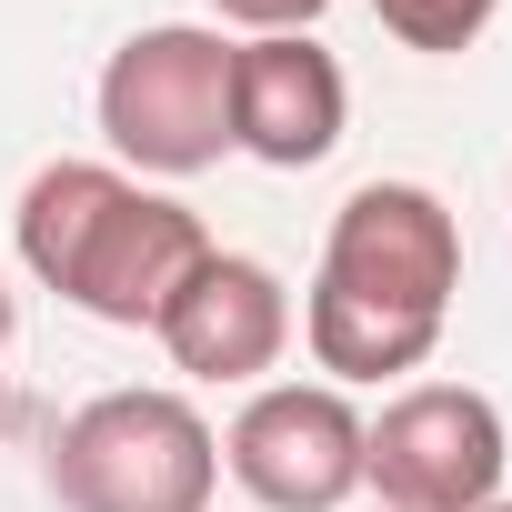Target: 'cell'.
Returning <instances> with one entry per match:
<instances>
[{
	"mask_svg": "<svg viewBox=\"0 0 512 512\" xmlns=\"http://www.w3.org/2000/svg\"><path fill=\"white\" fill-rule=\"evenodd\" d=\"M462 292V221L422 181H362L332 231H322V272L302 302V342L322 382H402L442 352Z\"/></svg>",
	"mask_w": 512,
	"mask_h": 512,
	"instance_id": "cell-1",
	"label": "cell"
},
{
	"mask_svg": "<svg viewBox=\"0 0 512 512\" xmlns=\"http://www.w3.org/2000/svg\"><path fill=\"white\" fill-rule=\"evenodd\" d=\"M11 231H21L31 282L61 292L71 312L111 322V332H161V312L221 251L201 231V211H181L171 191H141L111 161H51V171H31Z\"/></svg>",
	"mask_w": 512,
	"mask_h": 512,
	"instance_id": "cell-2",
	"label": "cell"
},
{
	"mask_svg": "<svg viewBox=\"0 0 512 512\" xmlns=\"http://www.w3.org/2000/svg\"><path fill=\"white\" fill-rule=\"evenodd\" d=\"M61 512H211L221 432L191 392H101L51 442Z\"/></svg>",
	"mask_w": 512,
	"mask_h": 512,
	"instance_id": "cell-3",
	"label": "cell"
},
{
	"mask_svg": "<svg viewBox=\"0 0 512 512\" xmlns=\"http://www.w3.org/2000/svg\"><path fill=\"white\" fill-rule=\"evenodd\" d=\"M101 141L141 181H191L231 151V41L211 21H151L101 61Z\"/></svg>",
	"mask_w": 512,
	"mask_h": 512,
	"instance_id": "cell-4",
	"label": "cell"
},
{
	"mask_svg": "<svg viewBox=\"0 0 512 512\" xmlns=\"http://www.w3.org/2000/svg\"><path fill=\"white\" fill-rule=\"evenodd\" d=\"M502 462L512 432L472 382H402L382 422H362V482L382 512H482L502 502Z\"/></svg>",
	"mask_w": 512,
	"mask_h": 512,
	"instance_id": "cell-5",
	"label": "cell"
},
{
	"mask_svg": "<svg viewBox=\"0 0 512 512\" xmlns=\"http://www.w3.org/2000/svg\"><path fill=\"white\" fill-rule=\"evenodd\" d=\"M221 472L262 502V512H342L362 492V412L342 382H262L231 432Z\"/></svg>",
	"mask_w": 512,
	"mask_h": 512,
	"instance_id": "cell-6",
	"label": "cell"
},
{
	"mask_svg": "<svg viewBox=\"0 0 512 512\" xmlns=\"http://www.w3.org/2000/svg\"><path fill=\"white\" fill-rule=\"evenodd\" d=\"M342 121H352V81L312 31L231 41V151H251L262 171H312L342 151Z\"/></svg>",
	"mask_w": 512,
	"mask_h": 512,
	"instance_id": "cell-7",
	"label": "cell"
},
{
	"mask_svg": "<svg viewBox=\"0 0 512 512\" xmlns=\"http://www.w3.org/2000/svg\"><path fill=\"white\" fill-rule=\"evenodd\" d=\"M161 352L191 382H251V392H262V372L292 352V292H282V272L251 262V251H211V262L191 272V292L161 312Z\"/></svg>",
	"mask_w": 512,
	"mask_h": 512,
	"instance_id": "cell-8",
	"label": "cell"
},
{
	"mask_svg": "<svg viewBox=\"0 0 512 512\" xmlns=\"http://www.w3.org/2000/svg\"><path fill=\"white\" fill-rule=\"evenodd\" d=\"M492 11H502V0H372V21H382L402 51H432V61L472 51V41L492 31Z\"/></svg>",
	"mask_w": 512,
	"mask_h": 512,
	"instance_id": "cell-9",
	"label": "cell"
},
{
	"mask_svg": "<svg viewBox=\"0 0 512 512\" xmlns=\"http://www.w3.org/2000/svg\"><path fill=\"white\" fill-rule=\"evenodd\" d=\"M211 11H221L231 31H251V41H272V31H312L332 0H211Z\"/></svg>",
	"mask_w": 512,
	"mask_h": 512,
	"instance_id": "cell-10",
	"label": "cell"
},
{
	"mask_svg": "<svg viewBox=\"0 0 512 512\" xmlns=\"http://www.w3.org/2000/svg\"><path fill=\"white\" fill-rule=\"evenodd\" d=\"M0 352H11V282H0Z\"/></svg>",
	"mask_w": 512,
	"mask_h": 512,
	"instance_id": "cell-11",
	"label": "cell"
},
{
	"mask_svg": "<svg viewBox=\"0 0 512 512\" xmlns=\"http://www.w3.org/2000/svg\"><path fill=\"white\" fill-rule=\"evenodd\" d=\"M0 422H11V372H0Z\"/></svg>",
	"mask_w": 512,
	"mask_h": 512,
	"instance_id": "cell-12",
	"label": "cell"
},
{
	"mask_svg": "<svg viewBox=\"0 0 512 512\" xmlns=\"http://www.w3.org/2000/svg\"><path fill=\"white\" fill-rule=\"evenodd\" d=\"M482 512H512V502H482Z\"/></svg>",
	"mask_w": 512,
	"mask_h": 512,
	"instance_id": "cell-13",
	"label": "cell"
},
{
	"mask_svg": "<svg viewBox=\"0 0 512 512\" xmlns=\"http://www.w3.org/2000/svg\"><path fill=\"white\" fill-rule=\"evenodd\" d=\"M372 512H382V502H372Z\"/></svg>",
	"mask_w": 512,
	"mask_h": 512,
	"instance_id": "cell-14",
	"label": "cell"
}]
</instances>
